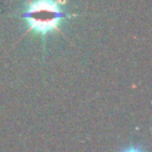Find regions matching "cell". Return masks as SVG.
<instances>
[{
    "mask_svg": "<svg viewBox=\"0 0 152 152\" xmlns=\"http://www.w3.org/2000/svg\"><path fill=\"white\" fill-rule=\"evenodd\" d=\"M21 18L28 23L29 31L45 36L52 31H58L60 23L68 15L63 12L58 0H32Z\"/></svg>",
    "mask_w": 152,
    "mask_h": 152,
    "instance_id": "6da1fadb",
    "label": "cell"
},
{
    "mask_svg": "<svg viewBox=\"0 0 152 152\" xmlns=\"http://www.w3.org/2000/svg\"><path fill=\"white\" fill-rule=\"evenodd\" d=\"M123 152H144V151H142L137 147H129V148H127V150H124Z\"/></svg>",
    "mask_w": 152,
    "mask_h": 152,
    "instance_id": "7a4b0ae2",
    "label": "cell"
}]
</instances>
